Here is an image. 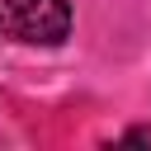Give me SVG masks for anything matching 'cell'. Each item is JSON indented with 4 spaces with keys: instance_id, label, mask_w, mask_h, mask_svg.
Returning a JSON list of instances; mask_svg holds the SVG:
<instances>
[{
    "instance_id": "6da1fadb",
    "label": "cell",
    "mask_w": 151,
    "mask_h": 151,
    "mask_svg": "<svg viewBox=\"0 0 151 151\" xmlns=\"http://www.w3.org/2000/svg\"><path fill=\"white\" fill-rule=\"evenodd\" d=\"M71 33V5L66 0H0V38L57 47Z\"/></svg>"
}]
</instances>
